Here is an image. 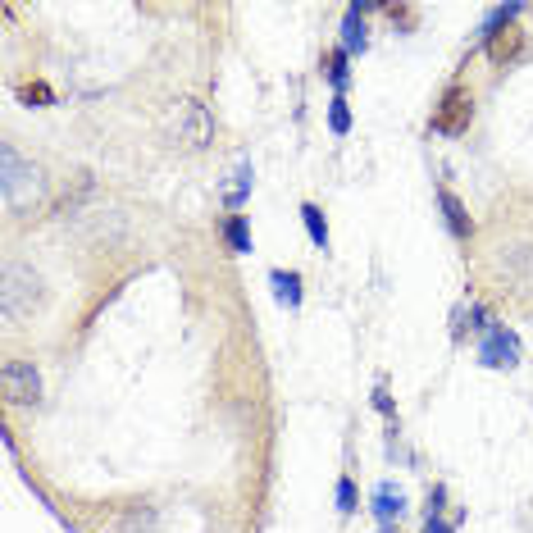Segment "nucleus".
<instances>
[{"instance_id": "obj_1", "label": "nucleus", "mask_w": 533, "mask_h": 533, "mask_svg": "<svg viewBox=\"0 0 533 533\" xmlns=\"http://www.w3.org/2000/svg\"><path fill=\"white\" fill-rule=\"evenodd\" d=\"M0 164H5V174H0V192H5L10 215H28L32 205H41V196H46V174H41L37 164L23 160L14 146L0 151Z\"/></svg>"}, {"instance_id": "obj_2", "label": "nucleus", "mask_w": 533, "mask_h": 533, "mask_svg": "<svg viewBox=\"0 0 533 533\" xmlns=\"http://www.w3.org/2000/svg\"><path fill=\"white\" fill-rule=\"evenodd\" d=\"M46 301V287H41V274L32 265H5V283H0V306H5V319H28L32 310Z\"/></svg>"}, {"instance_id": "obj_3", "label": "nucleus", "mask_w": 533, "mask_h": 533, "mask_svg": "<svg viewBox=\"0 0 533 533\" xmlns=\"http://www.w3.org/2000/svg\"><path fill=\"white\" fill-rule=\"evenodd\" d=\"M515 14H520V5H506V10H497L483 23V51H488V60L497 69H506V64H515L524 55V28L515 23Z\"/></svg>"}, {"instance_id": "obj_4", "label": "nucleus", "mask_w": 533, "mask_h": 533, "mask_svg": "<svg viewBox=\"0 0 533 533\" xmlns=\"http://www.w3.org/2000/svg\"><path fill=\"white\" fill-rule=\"evenodd\" d=\"M169 128H174V137L187 151H201V146H210V137H215V119H210V110H205L196 96H178V101L169 105Z\"/></svg>"}, {"instance_id": "obj_5", "label": "nucleus", "mask_w": 533, "mask_h": 533, "mask_svg": "<svg viewBox=\"0 0 533 533\" xmlns=\"http://www.w3.org/2000/svg\"><path fill=\"white\" fill-rule=\"evenodd\" d=\"M0 397L10 406H37L41 401V374L32 360H5L0 365Z\"/></svg>"}, {"instance_id": "obj_6", "label": "nucleus", "mask_w": 533, "mask_h": 533, "mask_svg": "<svg viewBox=\"0 0 533 533\" xmlns=\"http://www.w3.org/2000/svg\"><path fill=\"white\" fill-rule=\"evenodd\" d=\"M470 119H474V96L465 92V87H451V92L442 96V105L433 110V133L461 137L465 128H470Z\"/></svg>"}, {"instance_id": "obj_7", "label": "nucleus", "mask_w": 533, "mask_h": 533, "mask_svg": "<svg viewBox=\"0 0 533 533\" xmlns=\"http://www.w3.org/2000/svg\"><path fill=\"white\" fill-rule=\"evenodd\" d=\"M479 360L492 369H515L520 365V338H515L511 328H488V338L479 347Z\"/></svg>"}, {"instance_id": "obj_8", "label": "nucleus", "mask_w": 533, "mask_h": 533, "mask_svg": "<svg viewBox=\"0 0 533 533\" xmlns=\"http://www.w3.org/2000/svg\"><path fill=\"white\" fill-rule=\"evenodd\" d=\"M401 511H406V497H401V488H392V483H383V488L374 492V515H379L383 524H392Z\"/></svg>"}, {"instance_id": "obj_9", "label": "nucleus", "mask_w": 533, "mask_h": 533, "mask_svg": "<svg viewBox=\"0 0 533 533\" xmlns=\"http://www.w3.org/2000/svg\"><path fill=\"white\" fill-rule=\"evenodd\" d=\"M269 283H274V292H278L283 306H301V274H297V269H274Z\"/></svg>"}, {"instance_id": "obj_10", "label": "nucleus", "mask_w": 533, "mask_h": 533, "mask_svg": "<svg viewBox=\"0 0 533 533\" xmlns=\"http://www.w3.org/2000/svg\"><path fill=\"white\" fill-rule=\"evenodd\" d=\"M365 19H360V5H351L347 19H342V51H365Z\"/></svg>"}, {"instance_id": "obj_11", "label": "nucleus", "mask_w": 533, "mask_h": 533, "mask_svg": "<svg viewBox=\"0 0 533 533\" xmlns=\"http://www.w3.org/2000/svg\"><path fill=\"white\" fill-rule=\"evenodd\" d=\"M438 201H442V215H447L451 233H456V237H470V233H474V224H470V215H465V205L456 201V196H451V192H442Z\"/></svg>"}, {"instance_id": "obj_12", "label": "nucleus", "mask_w": 533, "mask_h": 533, "mask_svg": "<svg viewBox=\"0 0 533 533\" xmlns=\"http://www.w3.org/2000/svg\"><path fill=\"white\" fill-rule=\"evenodd\" d=\"M301 224H306V233H310V242L319 246V251H328V224H324V210L319 205H301Z\"/></svg>"}, {"instance_id": "obj_13", "label": "nucleus", "mask_w": 533, "mask_h": 533, "mask_svg": "<svg viewBox=\"0 0 533 533\" xmlns=\"http://www.w3.org/2000/svg\"><path fill=\"white\" fill-rule=\"evenodd\" d=\"M224 237H228V246H233L237 256H246L251 251V228H246V215H233L224 224Z\"/></svg>"}, {"instance_id": "obj_14", "label": "nucleus", "mask_w": 533, "mask_h": 533, "mask_svg": "<svg viewBox=\"0 0 533 533\" xmlns=\"http://www.w3.org/2000/svg\"><path fill=\"white\" fill-rule=\"evenodd\" d=\"M324 78L333 82L338 92L347 87V51H342V46H338V51H328V60H324Z\"/></svg>"}, {"instance_id": "obj_15", "label": "nucleus", "mask_w": 533, "mask_h": 533, "mask_svg": "<svg viewBox=\"0 0 533 533\" xmlns=\"http://www.w3.org/2000/svg\"><path fill=\"white\" fill-rule=\"evenodd\" d=\"M233 178H237V183H233V187H228V192H224V201H228V205H242V196L251 192V169H246V164H242V169H237Z\"/></svg>"}, {"instance_id": "obj_16", "label": "nucleus", "mask_w": 533, "mask_h": 533, "mask_svg": "<svg viewBox=\"0 0 533 533\" xmlns=\"http://www.w3.org/2000/svg\"><path fill=\"white\" fill-rule=\"evenodd\" d=\"M328 123H333V133H347L351 128V114H347V101H342V96H333V105H328Z\"/></svg>"}, {"instance_id": "obj_17", "label": "nucleus", "mask_w": 533, "mask_h": 533, "mask_svg": "<svg viewBox=\"0 0 533 533\" xmlns=\"http://www.w3.org/2000/svg\"><path fill=\"white\" fill-rule=\"evenodd\" d=\"M19 96H23L28 105H32V101H37V105H51V101H55L46 82H23V87H19Z\"/></svg>"}, {"instance_id": "obj_18", "label": "nucleus", "mask_w": 533, "mask_h": 533, "mask_svg": "<svg viewBox=\"0 0 533 533\" xmlns=\"http://www.w3.org/2000/svg\"><path fill=\"white\" fill-rule=\"evenodd\" d=\"M338 511L342 515L356 511V483H351V479H338Z\"/></svg>"}, {"instance_id": "obj_19", "label": "nucleus", "mask_w": 533, "mask_h": 533, "mask_svg": "<svg viewBox=\"0 0 533 533\" xmlns=\"http://www.w3.org/2000/svg\"><path fill=\"white\" fill-rule=\"evenodd\" d=\"M383 10H388V19H392V23H406V28L415 23V10H406V5H383Z\"/></svg>"}, {"instance_id": "obj_20", "label": "nucleus", "mask_w": 533, "mask_h": 533, "mask_svg": "<svg viewBox=\"0 0 533 533\" xmlns=\"http://www.w3.org/2000/svg\"><path fill=\"white\" fill-rule=\"evenodd\" d=\"M424 533H451V529H447V524H442V520H433V515H429V524H424Z\"/></svg>"}]
</instances>
